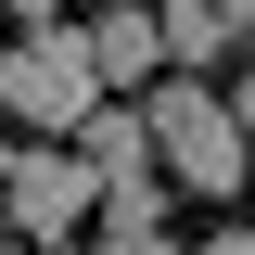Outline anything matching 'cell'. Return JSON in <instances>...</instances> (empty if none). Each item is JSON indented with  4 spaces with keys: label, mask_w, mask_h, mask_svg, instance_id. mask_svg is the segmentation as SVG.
I'll return each mask as SVG.
<instances>
[{
    "label": "cell",
    "mask_w": 255,
    "mask_h": 255,
    "mask_svg": "<svg viewBox=\"0 0 255 255\" xmlns=\"http://www.w3.org/2000/svg\"><path fill=\"white\" fill-rule=\"evenodd\" d=\"M140 128H153V153H166L179 191L243 204V102H230L217 77H153V90H140Z\"/></svg>",
    "instance_id": "6da1fadb"
},
{
    "label": "cell",
    "mask_w": 255,
    "mask_h": 255,
    "mask_svg": "<svg viewBox=\"0 0 255 255\" xmlns=\"http://www.w3.org/2000/svg\"><path fill=\"white\" fill-rule=\"evenodd\" d=\"M90 102H102V77H90V51H77V26H26L13 51H0V128H13V140L77 128Z\"/></svg>",
    "instance_id": "7a4b0ae2"
},
{
    "label": "cell",
    "mask_w": 255,
    "mask_h": 255,
    "mask_svg": "<svg viewBox=\"0 0 255 255\" xmlns=\"http://www.w3.org/2000/svg\"><path fill=\"white\" fill-rule=\"evenodd\" d=\"M102 179L77 153H51V140H13V166H0V230H38V243H64V230H90Z\"/></svg>",
    "instance_id": "3957f363"
},
{
    "label": "cell",
    "mask_w": 255,
    "mask_h": 255,
    "mask_svg": "<svg viewBox=\"0 0 255 255\" xmlns=\"http://www.w3.org/2000/svg\"><path fill=\"white\" fill-rule=\"evenodd\" d=\"M140 13L166 38V77H217L243 51V26H255V0H140Z\"/></svg>",
    "instance_id": "277c9868"
},
{
    "label": "cell",
    "mask_w": 255,
    "mask_h": 255,
    "mask_svg": "<svg viewBox=\"0 0 255 255\" xmlns=\"http://www.w3.org/2000/svg\"><path fill=\"white\" fill-rule=\"evenodd\" d=\"M77 51H90L102 90H153V77H166V38H153V13H140V0L90 13V26H77Z\"/></svg>",
    "instance_id": "5b68a950"
},
{
    "label": "cell",
    "mask_w": 255,
    "mask_h": 255,
    "mask_svg": "<svg viewBox=\"0 0 255 255\" xmlns=\"http://www.w3.org/2000/svg\"><path fill=\"white\" fill-rule=\"evenodd\" d=\"M77 166H90V179H140V166H153L140 102H90V115H77Z\"/></svg>",
    "instance_id": "8992f818"
},
{
    "label": "cell",
    "mask_w": 255,
    "mask_h": 255,
    "mask_svg": "<svg viewBox=\"0 0 255 255\" xmlns=\"http://www.w3.org/2000/svg\"><path fill=\"white\" fill-rule=\"evenodd\" d=\"M90 255H191L179 230H90Z\"/></svg>",
    "instance_id": "52a82bcc"
},
{
    "label": "cell",
    "mask_w": 255,
    "mask_h": 255,
    "mask_svg": "<svg viewBox=\"0 0 255 255\" xmlns=\"http://www.w3.org/2000/svg\"><path fill=\"white\" fill-rule=\"evenodd\" d=\"M0 13H26V26H64V0H0Z\"/></svg>",
    "instance_id": "ba28073f"
},
{
    "label": "cell",
    "mask_w": 255,
    "mask_h": 255,
    "mask_svg": "<svg viewBox=\"0 0 255 255\" xmlns=\"http://www.w3.org/2000/svg\"><path fill=\"white\" fill-rule=\"evenodd\" d=\"M0 166H13V128H0Z\"/></svg>",
    "instance_id": "9c48e42d"
},
{
    "label": "cell",
    "mask_w": 255,
    "mask_h": 255,
    "mask_svg": "<svg viewBox=\"0 0 255 255\" xmlns=\"http://www.w3.org/2000/svg\"><path fill=\"white\" fill-rule=\"evenodd\" d=\"M38 255H64V243H38Z\"/></svg>",
    "instance_id": "30bf717a"
}]
</instances>
